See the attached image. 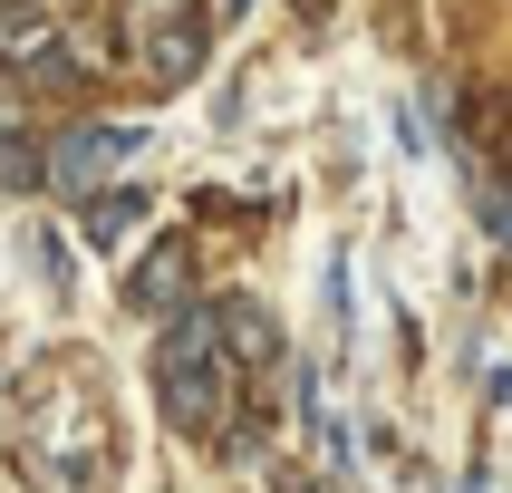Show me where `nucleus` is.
<instances>
[{
    "label": "nucleus",
    "instance_id": "nucleus-1",
    "mask_svg": "<svg viewBox=\"0 0 512 493\" xmlns=\"http://www.w3.org/2000/svg\"><path fill=\"white\" fill-rule=\"evenodd\" d=\"M155 397L184 435H223V416L242 406V368L223 348V319L213 310H174L165 339H155Z\"/></svg>",
    "mask_w": 512,
    "mask_h": 493
},
{
    "label": "nucleus",
    "instance_id": "nucleus-2",
    "mask_svg": "<svg viewBox=\"0 0 512 493\" xmlns=\"http://www.w3.org/2000/svg\"><path fill=\"white\" fill-rule=\"evenodd\" d=\"M145 155V126H78V136L49 145V184L58 194H87V184H107V165Z\"/></svg>",
    "mask_w": 512,
    "mask_h": 493
},
{
    "label": "nucleus",
    "instance_id": "nucleus-3",
    "mask_svg": "<svg viewBox=\"0 0 512 493\" xmlns=\"http://www.w3.org/2000/svg\"><path fill=\"white\" fill-rule=\"evenodd\" d=\"M184 290H194V242H155V252L126 271V310H165L174 319V310H194Z\"/></svg>",
    "mask_w": 512,
    "mask_h": 493
},
{
    "label": "nucleus",
    "instance_id": "nucleus-4",
    "mask_svg": "<svg viewBox=\"0 0 512 493\" xmlns=\"http://www.w3.org/2000/svg\"><path fill=\"white\" fill-rule=\"evenodd\" d=\"M136 49H145V78H155V87H184L203 68V49H213V29H203V20H165V29H145Z\"/></svg>",
    "mask_w": 512,
    "mask_h": 493
},
{
    "label": "nucleus",
    "instance_id": "nucleus-5",
    "mask_svg": "<svg viewBox=\"0 0 512 493\" xmlns=\"http://www.w3.org/2000/svg\"><path fill=\"white\" fill-rule=\"evenodd\" d=\"M213 319H223V348H232V368H261V358L281 348V339H271V310H261V300H223Z\"/></svg>",
    "mask_w": 512,
    "mask_h": 493
},
{
    "label": "nucleus",
    "instance_id": "nucleus-6",
    "mask_svg": "<svg viewBox=\"0 0 512 493\" xmlns=\"http://www.w3.org/2000/svg\"><path fill=\"white\" fill-rule=\"evenodd\" d=\"M136 213H145V194H107L97 213H87V232H97V242H116V232H136Z\"/></svg>",
    "mask_w": 512,
    "mask_h": 493
},
{
    "label": "nucleus",
    "instance_id": "nucleus-7",
    "mask_svg": "<svg viewBox=\"0 0 512 493\" xmlns=\"http://www.w3.org/2000/svg\"><path fill=\"white\" fill-rule=\"evenodd\" d=\"M39 174H49V155H39V145L0 136V184H39Z\"/></svg>",
    "mask_w": 512,
    "mask_h": 493
},
{
    "label": "nucleus",
    "instance_id": "nucleus-8",
    "mask_svg": "<svg viewBox=\"0 0 512 493\" xmlns=\"http://www.w3.org/2000/svg\"><path fill=\"white\" fill-rule=\"evenodd\" d=\"M242 10H252V0H203V20H242Z\"/></svg>",
    "mask_w": 512,
    "mask_h": 493
}]
</instances>
